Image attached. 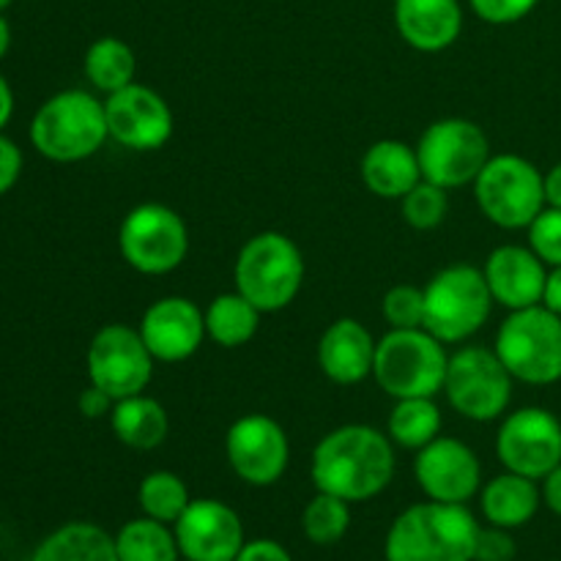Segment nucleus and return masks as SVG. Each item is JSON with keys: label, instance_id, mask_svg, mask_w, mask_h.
Here are the masks:
<instances>
[{"label": "nucleus", "instance_id": "obj_22", "mask_svg": "<svg viewBox=\"0 0 561 561\" xmlns=\"http://www.w3.org/2000/svg\"><path fill=\"white\" fill-rule=\"evenodd\" d=\"M359 173L367 190L383 201H400L422 181L416 148L403 140L373 142L362 157Z\"/></svg>", "mask_w": 561, "mask_h": 561}, {"label": "nucleus", "instance_id": "obj_27", "mask_svg": "<svg viewBox=\"0 0 561 561\" xmlns=\"http://www.w3.org/2000/svg\"><path fill=\"white\" fill-rule=\"evenodd\" d=\"M82 69H85L88 82H91L96 91L110 96V93L121 91V88L135 82V53H131L129 44L121 42V38L115 36L96 38V42L88 47Z\"/></svg>", "mask_w": 561, "mask_h": 561}, {"label": "nucleus", "instance_id": "obj_23", "mask_svg": "<svg viewBox=\"0 0 561 561\" xmlns=\"http://www.w3.org/2000/svg\"><path fill=\"white\" fill-rule=\"evenodd\" d=\"M542 502V491L537 488V480H529L515 471H504V474L493 477L485 488H482V515L491 526L499 529H518L526 526L537 515Z\"/></svg>", "mask_w": 561, "mask_h": 561}, {"label": "nucleus", "instance_id": "obj_39", "mask_svg": "<svg viewBox=\"0 0 561 561\" xmlns=\"http://www.w3.org/2000/svg\"><path fill=\"white\" fill-rule=\"evenodd\" d=\"M233 561H294V559H290V553L285 551L279 542L252 540V542H244V548H241L239 557Z\"/></svg>", "mask_w": 561, "mask_h": 561}, {"label": "nucleus", "instance_id": "obj_2", "mask_svg": "<svg viewBox=\"0 0 561 561\" xmlns=\"http://www.w3.org/2000/svg\"><path fill=\"white\" fill-rule=\"evenodd\" d=\"M480 524L466 504H414L394 518L387 535V561H474Z\"/></svg>", "mask_w": 561, "mask_h": 561}, {"label": "nucleus", "instance_id": "obj_10", "mask_svg": "<svg viewBox=\"0 0 561 561\" xmlns=\"http://www.w3.org/2000/svg\"><path fill=\"white\" fill-rule=\"evenodd\" d=\"M121 257L140 274H170L190 252V230L179 211L162 203H140L118 228Z\"/></svg>", "mask_w": 561, "mask_h": 561}, {"label": "nucleus", "instance_id": "obj_29", "mask_svg": "<svg viewBox=\"0 0 561 561\" xmlns=\"http://www.w3.org/2000/svg\"><path fill=\"white\" fill-rule=\"evenodd\" d=\"M438 431H442V411L433 398L398 400V405L389 414V438L403 449L420 453L433 438H438Z\"/></svg>", "mask_w": 561, "mask_h": 561}, {"label": "nucleus", "instance_id": "obj_18", "mask_svg": "<svg viewBox=\"0 0 561 561\" xmlns=\"http://www.w3.org/2000/svg\"><path fill=\"white\" fill-rule=\"evenodd\" d=\"M137 332L157 362H184L206 337V312L184 296H164L142 312Z\"/></svg>", "mask_w": 561, "mask_h": 561}, {"label": "nucleus", "instance_id": "obj_3", "mask_svg": "<svg viewBox=\"0 0 561 561\" xmlns=\"http://www.w3.org/2000/svg\"><path fill=\"white\" fill-rule=\"evenodd\" d=\"M107 113L93 93L71 88L49 96L31 121V142L49 162H82L107 142Z\"/></svg>", "mask_w": 561, "mask_h": 561}, {"label": "nucleus", "instance_id": "obj_4", "mask_svg": "<svg viewBox=\"0 0 561 561\" xmlns=\"http://www.w3.org/2000/svg\"><path fill=\"white\" fill-rule=\"evenodd\" d=\"M449 354L427 329H392L376 345L378 387L394 400L436 398L444 392Z\"/></svg>", "mask_w": 561, "mask_h": 561}, {"label": "nucleus", "instance_id": "obj_6", "mask_svg": "<svg viewBox=\"0 0 561 561\" xmlns=\"http://www.w3.org/2000/svg\"><path fill=\"white\" fill-rule=\"evenodd\" d=\"M493 305L485 274L469 263H455L425 285V329L444 345L463 343L485 327Z\"/></svg>", "mask_w": 561, "mask_h": 561}, {"label": "nucleus", "instance_id": "obj_25", "mask_svg": "<svg viewBox=\"0 0 561 561\" xmlns=\"http://www.w3.org/2000/svg\"><path fill=\"white\" fill-rule=\"evenodd\" d=\"M31 561H118V551L102 526L75 520L44 537Z\"/></svg>", "mask_w": 561, "mask_h": 561}, {"label": "nucleus", "instance_id": "obj_33", "mask_svg": "<svg viewBox=\"0 0 561 561\" xmlns=\"http://www.w3.org/2000/svg\"><path fill=\"white\" fill-rule=\"evenodd\" d=\"M381 312L392 329H425V288L394 285L383 296Z\"/></svg>", "mask_w": 561, "mask_h": 561}, {"label": "nucleus", "instance_id": "obj_34", "mask_svg": "<svg viewBox=\"0 0 561 561\" xmlns=\"http://www.w3.org/2000/svg\"><path fill=\"white\" fill-rule=\"evenodd\" d=\"M529 247L546 266H561V208L546 206L529 225Z\"/></svg>", "mask_w": 561, "mask_h": 561}, {"label": "nucleus", "instance_id": "obj_11", "mask_svg": "<svg viewBox=\"0 0 561 561\" xmlns=\"http://www.w3.org/2000/svg\"><path fill=\"white\" fill-rule=\"evenodd\" d=\"M422 179L444 190L474 184L491 159L488 135L466 118H442L422 131L416 142Z\"/></svg>", "mask_w": 561, "mask_h": 561}, {"label": "nucleus", "instance_id": "obj_32", "mask_svg": "<svg viewBox=\"0 0 561 561\" xmlns=\"http://www.w3.org/2000/svg\"><path fill=\"white\" fill-rule=\"evenodd\" d=\"M400 211L414 230H433L447 219L449 195L444 186L422 179L409 195L400 197Z\"/></svg>", "mask_w": 561, "mask_h": 561}, {"label": "nucleus", "instance_id": "obj_30", "mask_svg": "<svg viewBox=\"0 0 561 561\" xmlns=\"http://www.w3.org/2000/svg\"><path fill=\"white\" fill-rule=\"evenodd\" d=\"M137 502H140L142 515L173 526L184 515V510L190 507L192 496L190 488L179 474H173V471H151V474L142 477L140 488H137Z\"/></svg>", "mask_w": 561, "mask_h": 561}, {"label": "nucleus", "instance_id": "obj_28", "mask_svg": "<svg viewBox=\"0 0 561 561\" xmlns=\"http://www.w3.org/2000/svg\"><path fill=\"white\" fill-rule=\"evenodd\" d=\"M115 551H118V561H179L181 557L175 531L148 515L121 526L115 535Z\"/></svg>", "mask_w": 561, "mask_h": 561}, {"label": "nucleus", "instance_id": "obj_19", "mask_svg": "<svg viewBox=\"0 0 561 561\" xmlns=\"http://www.w3.org/2000/svg\"><path fill=\"white\" fill-rule=\"evenodd\" d=\"M482 274H485L493 301L507 307L510 312L542 305L548 272L531 247H496L488 255Z\"/></svg>", "mask_w": 561, "mask_h": 561}, {"label": "nucleus", "instance_id": "obj_9", "mask_svg": "<svg viewBox=\"0 0 561 561\" xmlns=\"http://www.w3.org/2000/svg\"><path fill=\"white\" fill-rule=\"evenodd\" d=\"M513 381L496 351L463 345L449 356L444 394L460 416L471 422H493L513 400Z\"/></svg>", "mask_w": 561, "mask_h": 561}, {"label": "nucleus", "instance_id": "obj_12", "mask_svg": "<svg viewBox=\"0 0 561 561\" xmlns=\"http://www.w3.org/2000/svg\"><path fill=\"white\" fill-rule=\"evenodd\" d=\"M153 356L137 329L124 323H107L93 334L88 345V378L113 400L146 392L153 376Z\"/></svg>", "mask_w": 561, "mask_h": 561}, {"label": "nucleus", "instance_id": "obj_5", "mask_svg": "<svg viewBox=\"0 0 561 561\" xmlns=\"http://www.w3.org/2000/svg\"><path fill=\"white\" fill-rule=\"evenodd\" d=\"M233 279L236 290L261 312L285 310L305 283V257L296 241L277 230H266L241 247Z\"/></svg>", "mask_w": 561, "mask_h": 561}, {"label": "nucleus", "instance_id": "obj_42", "mask_svg": "<svg viewBox=\"0 0 561 561\" xmlns=\"http://www.w3.org/2000/svg\"><path fill=\"white\" fill-rule=\"evenodd\" d=\"M546 203L553 208H561V162L553 164L546 173Z\"/></svg>", "mask_w": 561, "mask_h": 561}, {"label": "nucleus", "instance_id": "obj_7", "mask_svg": "<svg viewBox=\"0 0 561 561\" xmlns=\"http://www.w3.org/2000/svg\"><path fill=\"white\" fill-rule=\"evenodd\" d=\"M493 351L515 381L531 387L561 381V316L546 305L513 310L499 327Z\"/></svg>", "mask_w": 561, "mask_h": 561}, {"label": "nucleus", "instance_id": "obj_8", "mask_svg": "<svg viewBox=\"0 0 561 561\" xmlns=\"http://www.w3.org/2000/svg\"><path fill=\"white\" fill-rule=\"evenodd\" d=\"M474 197L482 214L504 230L529 228L546 203V175L518 153L488 159L474 181Z\"/></svg>", "mask_w": 561, "mask_h": 561}, {"label": "nucleus", "instance_id": "obj_46", "mask_svg": "<svg viewBox=\"0 0 561 561\" xmlns=\"http://www.w3.org/2000/svg\"><path fill=\"white\" fill-rule=\"evenodd\" d=\"M179 561H181V559H179ZM184 561H190V559H184Z\"/></svg>", "mask_w": 561, "mask_h": 561}, {"label": "nucleus", "instance_id": "obj_36", "mask_svg": "<svg viewBox=\"0 0 561 561\" xmlns=\"http://www.w3.org/2000/svg\"><path fill=\"white\" fill-rule=\"evenodd\" d=\"M515 553H518V546H515L510 529L488 526L477 535L474 561H513Z\"/></svg>", "mask_w": 561, "mask_h": 561}, {"label": "nucleus", "instance_id": "obj_40", "mask_svg": "<svg viewBox=\"0 0 561 561\" xmlns=\"http://www.w3.org/2000/svg\"><path fill=\"white\" fill-rule=\"evenodd\" d=\"M542 502H546V507L551 510L553 515L561 518V463L551 471V474L542 477Z\"/></svg>", "mask_w": 561, "mask_h": 561}, {"label": "nucleus", "instance_id": "obj_16", "mask_svg": "<svg viewBox=\"0 0 561 561\" xmlns=\"http://www.w3.org/2000/svg\"><path fill=\"white\" fill-rule=\"evenodd\" d=\"M173 531L181 557L190 561H233L244 548L239 513L217 499H192Z\"/></svg>", "mask_w": 561, "mask_h": 561}, {"label": "nucleus", "instance_id": "obj_41", "mask_svg": "<svg viewBox=\"0 0 561 561\" xmlns=\"http://www.w3.org/2000/svg\"><path fill=\"white\" fill-rule=\"evenodd\" d=\"M542 305H546L551 312H557V316H561V266H553L551 272H548Z\"/></svg>", "mask_w": 561, "mask_h": 561}, {"label": "nucleus", "instance_id": "obj_35", "mask_svg": "<svg viewBox=\"0 0 561 561\" xmlns=\"http://www.w3.org/2000/svg\"><path fill=\"white\" fill-rule=\"evenodd\" d=\"M474 14L491 25H513L529 16L540 0H469Z\"/></svg>", "mask_w": 561, "mask_h": 561}, {"label": "nucleus", "instance_id": "obj_26", "mask_svg": "<svg viewBox=\"0 0 561 561\" xmlns=\"http://www.w3.org/2000/svg\"><path fill=\"white\" fill-rule=\"evenodd\" d=\"M261 316L263 312L239 290L219 294L206 310V334L222 348H241L257 334Z\"/></svg>", "mask_w": 561, "mask_h": 561}, {"label": "nucleus", "instance_id": "obj_17", "mask_svg": "<svg viewBox=\"0 0 561 561\" xmlns=\"http://www.w3.org/2000/svg\"><path fill=\"white\" fill-rule=\"evenodd\" d=\"M414 474L433 502L466 504L480 491L482 466L469 444L438 436L416 453Z\"/></svg>", "mask_w": 561, "mask_h": 561}, {"label": "nucleus", "instance_id": "obj_44", "mask_svg": "<svg viewBox=\"0 0 561 561\" xmlns=\"http://www.w3.org/2000/svg\"><path fill=\"white\" fill-rule=\"evenodd\" d=\"M9 47H11V25H9V20L0 14V58L9 53Z\"/></svg>", "mask_w": 561, "mask_h": 561}, {"label": "nucleus", "instance_id": "obj_1", "mask_svg": "<svg viewBox=\"0 0 561 561\" xmlns=\"http://www.w3.org/2000/svg\"><path fill=\"white\" fill-rule=\"evenodd\" d=\"M310 474L318 491L348 504L376 499L394 477L392 438L370 425L337 427L318 442Z\"/></svg>", "mask_w": 561, "mask_h": 561}, {"label": "nucleus", "instance_id": "obj_38", "mask_svg": "<svg viewBox=\"0 0 561 561\" xmlns=\"http://www.w3.org/2000/svg\"><path fill=\"white\" fill-rule=\"evenodd\" d=\"M113 405L115 400L110 398L104 389L99 387H88L82 389L80 398H77V409H80V414L85 416V420H102V416H110L113 414Z\"/></svg>", "mask_w": 561, "mask_h": 561}, {"label": "nucleus", "instance_id": "obj_43", "mask_svg": "<svg viewBox=\"0 0 561 561\" xmlns=\"http://www.w3.org/2000/svg\"><path fill=\"white\" fill-rule=\"evenodd\" d=\"M11 115H14V93H11L9 80L0 75V131H3V126L9 124Z\"/></svg>", "mask_w": 561, "mask_h": 561}, {"label": "nucleus", "instance_id": "obj_15", "mask_svg": "<svg viewBox=\"0 0 561 561\" xmlns=\"http://www.w3.org/2000/svg\"><path fill=\"white\" fill-rule=\"evenodd\" d=\"M107 131L131 151H157L173 137V110L153 88L131 85L104 99Z\"/></svg>", "mask_w": 561, "mask_h": 561}, {"label": "nucleus", "instance_id": "obj_45", "mask_svg": "<svg viewBox=\"0 0 561 561\" xmlns=\"http://www.w3.org/2000/svg\"><path fill=\"white\" fill-rule=\"evenodd\" d=\"M9 5H11V0H0V14H3V11L9 9Z\"/></svg>", "mask_w": 561, "mask_h": 561}, {"label": "nucleus", "instance_id": "obj_31", "mask_svg": "<svg viewBox=\"0 0 561 561\" xmlns=\"http://www.w3.org/2000/svg\"><path fill=\"white\" fill-rule=\"evenodd\" d=\"M351 526V504L332 493L318 491L301 513V529L316 546H334Z\"/></svg>", "mask_w": 561, "mask_h": 561}, {"label": "nucleus", "instance_id": "obj_13", "mask_svg": "<svg viewBox=\"0 0 561 561\" xmlns=\"http://www.w3.org/2000/svg\"><path fill=\"white\" fill-rule=\"evenodd\" d=\"M496 455L507 471L542 480L561 463V422L537 405L513 411L499 427Z\"/></svg>", "mask_w": 561, "mask_h": 561}, {"label": "nucleus", "instance_id": "obj_20", "mask_svg": "<svg viewBox=\"0 0 561 561\" xmlns=\"http://www.w3.org/2000/svg\"><path fill=\"white\" fill-rule=\"evenodd\" d=\"M376 345L378 343L373 340L370 329L365 323H359L356 318H340L321 334L318 367H321L329 381L354 387V383L373 376Z\"/></svg>", "mask_w": 561, "mask_h": 561}, {"label": "nucleus", "instance_id": "obj_21", "mask_svg": "<svg viewBox=\"0 0 561 561\" xmlns=\"http://www.w3.org/2000/svg\"><path fill=\"white\" fill-rule=\"evenodd\" d=\"M394 25L409 47L442 53L458 42L463 9L458 0H394Z\"/></svg>", "mask_w": 561, "mask_h": 561}, {"label": "nucleus", "instance_id": "obj_14", "mask_svg": "<svg viewBox=\"0 0 561 561\" xmlns=\"http://www.w3.org/2000/svg\"><path fill=\"white\" fill-rule=\"evenodd\" d=\"M225 455L230 469L247 485H274L285 474L290 444L283 425L266 414H247L230 425L225 436Z\"/></svg>", "mask_w": 561, "mask_h": 561}, {"label": "nucleus", "instance_id": "obj_37", "mask_svg": "<svg viewBox=\"0 0 561 561\" xmlns=\"http://www.w3.org/2000/svg\"><path fill=\"white\" fill-rule=\"evenodd\" d=\"M20 173H22L20 146L0 131V197H3L5 192H11V186L20 181Z\"/></svg>", "mask_w": 561, "mask_h": 561}, {"label": "nucleus", "instance_id": "obj_24", "mask_svg": "<svg viewBox=\"0 0 561 561\" xmlns=\"http://www.w3.org/2000/svg\"><path fill=\"white\" fill-rule=\"evenodd\" d=\"M110 425H113L115 438L129 449H157L168 438L170 431L164 405L159 400L148 398L146 392L115 400Z\"/></svg>", "mask_w": 561, "mask_h": 561}]
</instances>
